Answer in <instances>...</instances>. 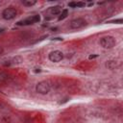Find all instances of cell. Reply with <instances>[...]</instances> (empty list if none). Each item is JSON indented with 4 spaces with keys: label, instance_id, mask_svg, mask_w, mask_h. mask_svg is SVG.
Returning a JSON list of instances; mask_svg holds the SVG:
<instances>
[{
    "label": "cell",
    "instance_id": "cell-10",
    "mask_svg": "<svg viewBox=\"0 0 123 123\" xmlns=\"http://www.w3.org/2000/svg\"><path fill=\"white\" fill-rule=\"evenodd\" d=\"M67 14H68V11L65 9V10H62V12H61V15L59 16V20H62V19H64L66 16H67Z\"/></svg>",
    "mask_w": 123,
    "mask_h": 123
},
{
    "label": "cell",
    "instance_id": "cell-2",
    "mask_svg": "<svg viewBox=\"0 0 123 123\" xmlns=\"http://www.w3.org/2000/svg\"><path fill=\"white\" fill-rule=\"evenodd\" d=\"M100 44L104 48H112L115 45V38L111 36H106L103 37L100 39Z\"/></svg>",
    "mask_w": 123,
    "mask_h": 123
},
{
    "label": "cell",
    "instance_id": "cell-9",
    "mask_svg": "<svg viewBox=\"0 0 123 123\" xmlns=\"http://www.w3.org/2000/svg\"><path fill=\"white\" fill-rule=\"evenodd\" d=\"M36 3H37L36 0H22V4L27 7H31V6L35 5Z\"/></svg>",
    "mask_w": 123,
    "mask_h": 123
},
{
    "label": "cell",
    "instance_id": "cell-4",
    "mask_svg": "<svg viewBox=\"0 0 123 123\" xmlns=\"http://www.w3.org/2000/svg\"><path fill=\"white\" fill-rule=\"evenodd\" d=\"M39 20H40V16L38 14H36V15H32L30 17H27L21 21H18L17 25H32V24L39 22Z\"/></svg>",
    "mask_w": 123,
    "mask_h": 123
},
{
    "label": "cell",
    "instance_id": "cell-5",
    "mask_svg": "<svg viewBox=\"0 0 123 123\" xmlns=\"http://www.w3.org/2000/svg\"><path fill=\"white\" fill-rule=\"evenodd\" d=\"M48 58H49V60H50L51 62H60V61L62 60L63 54H62L61 51H59V50H55V51H52V52L49 54Z\"/></svg>",
    "mask_w": 123,
    "mask_h": 123
},
{
    "label": "cell",
    "instance_id": "cell-15",
    "mask_svg": "<svg viewBox=\"0 0 123 123\" xmlns=\"http://www.w3.org/2000/svg\"><path fill=\"white\" fill-rule=\"evenodd\" d=\"M111 22H112V23H122V19H116V20H112V21H111Z\"/></svg>",
    "mask_w": 123,
    "mask_h": 123
},
{
    "label": "cell",
    "instance_id": "cell-3",
    "mask_svg": "<svg viewBox=\"0 0 123 123\" xmlns=\"http://www.w3.org/2000/svg\"><path fill=\"white\" fill-rule=\"evenodd\" d=\"M16 10L12 7H9L7 9H5L3 12H2V16L4 19L6 20H11V19H13L15 16H16Z\"/></svg>",
    "mask_w": 123,
    "mask_h": 123
},
{
    "label": "cell",
    "instance_id": "cell-12",
    "mask_svg": "<svg viewBox=\"0 0 123 123\" xmlns=\"http://www.w3.org/2000/svg\"><path fill=\"white\" fill-rule=\"evenodd\" d=\"M7 78V74L3 73V72H0V81H3Z\"/></svg>",
    "mask_w": 123,
    "mask_h": 123
},
{
    "label": "cell",
    "instance_id": "cell-11",
    "mask_svg": "<svg viewBox=\"0 0 123 123\" xmlns=\"http://www.w3.org/2000/svg\"><path fill=\"white\" fill-rule=\"evenodd\" d=\"M22 62V58L21 57H15L12 59V63H20Z\"/></svg>",
    "mask_w": 123,
    "mask_h": 123
},
{
    "label": "cell",
    "instance_id": "cell-1",
    "mask_svg": "<svg viewBox=\"0 0 123 123\" xmlns=\"http://www.w3.org/2000/svg\"><path fill=\"white\" fill-rule=\"evenodd\" d=\"M50 88H51V85L47 81H41L36 86L37 92H38L40 94H46V93H48L49 90H50Z\"/></svg>",
    "mask_w": 123,
    "mask_h": 123
},
{
    "label": "cell",
    "instance_id": "cell-14",
    "mask_svg": "<svg viewBox=\"0 0 123 123\" xmlns=\"http://www.w3.org/2000/svg\"><path fill=\"white\" fill-rule=\"evenodd\" d=\"M68 7H70V8H76V2H69L68 3Z\"/></svg>",
    "mask_w": 123,
    "mask_h": 123
},
{
    "label": "cell",
    "instance_id": "cell-6",
    "mask_svg": "<svg viewBox=\"0 0 123 123\" xmlns=\"http://www.w3.org/2000/svg\"><path fill=\"white\" fill-rule=\"evenodd\" d=\"M86 22L84 18H76V19L71 20L70 27L72 29H80V28L86 26Z\"/></svg>",
    "mask_w": 123,
    "mask_h": 123
},
{
    "label": "cell",
    "instance_id": "cell-13",
    "mask_svg": "<svg viewBox=\"0 0 123 123\" xmlns=\"http://www.w3.org/2000/svg\"><path fill=\"white\" fill-rule=\"evenodd\" d=\"M86 6V4L84 3V2H76V7H85Z\"/></svg>",
    "mask_w": 123,
    "mask_h": 123
},
{
    "label": "cell",
    "instance_id": "cell-7",
    "mask_svg": "<svg viewBox=\"0 0 123 123\" xmlns=\"http://www.w3.org/2000/svg\"><path fill=\"white\" fill-rule=\"evenodd\" d=\"M47 12L50 13L51 15H56L62 12V7L61 6H54V7H50L47 10Z\"/></svg>",
    "mask_w": 123,
    "mask_h": 123
},
{
    "label": "cell",
    "instance_id": "cell-16",
    "mask_svg": "<svg viewBox=\"0 0 123 123\" xmlns=\"http://www.w3.org/2000/svg\"><path fill=\"white\" fill-rule=\"evenodd\" d=\"M95 58H97V55H90L89 57H88V59H95Z\"/></svg>",
    "mask_w": 123,
    "mask_h": 123
},
{
    "label": "cell",
    "instance_id": "cell-8",
    "mask_svg": "<svg viewBox=\"0 0 123 123\" xmlns=\"http://www.w3.org/2000/svg\"><path fill=\"white\" fill-rule=\"evenodd\" d=\"M106 66H107L109 69H114V68L117 66V62H116L115 61H109V62H107Z\"/></svg>",
    "mask_w": 123,
    "mask_h": 123
}]
</instances>
